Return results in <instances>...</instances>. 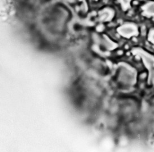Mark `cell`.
I'll list each match as a JSON object with an SVG mask.
<instances>
[{
    "mask_svg": "<svg viewBox=\"0 0 154 152\" xmlns=\"http://www.w3.org/2000/svg\"><path fill=\"white\" fill-rule=\"evenodd\" d=\"M118 33L124 37L130 38L137 34L138 30L133 24H124L118 29Z\"/></svg>",
    "mask_w": 154,
    "mask_h": 152,
    "instance_id": "obj_2",
    "label": "cell"
},
{
    "mask_svg": "<svg viewBox=\"0 0 154 152\" xmlns=\"http://www.w3.org/2000/svg\"><path fill=\"white\" fill-rule=\"evenodd\" d=\"M95 1H97V0H95Z\"/></svg>",
    "mask_w": 154,
    "mask_h": 152,
    "instance_id": "obj_9",
    "label": "cell"
},
{
    "mask_svg": "<svg viewBox=\"0 0 154 152\" xmlns=\"http://www.w3.org/2000/svg\"><path fill=\"white\" fill-rule=\"evenodd\" d=\"M149 40L154 44V30L151 31L149 33Z\"/></svg>",
    "mask_w": 154,
    "mask_h": 152,
    "instance_id": "obj_8",
    "label": "cell"
},
{
    "mask_svg": "<svg viewBox=\"0 0 154 152\" xmlns=\"http://www.w3.org/2000/svg\"><path fill=\"white\" fill-rule=\"evenodd\" d=\"M101 44L103 47L107 49H112L115 48V44L106 37L101 39Z\"/></svg>",
    "mask_w": 154,
    "mask_h": 152,
    "instance_id": "obj_6",
    "label": "cell"
},
{
    "mask_svg": "<svg viewBox=\"0 0 154 152\" xmlns=\"http://www.w3.org/2000/svg\"><path fill=\"white\" fill-rule=\"evenodd\" d=\"M98 18L101 22L109 21L113 18L115 11L110 8H104L99 12Z\"/></svg>",
    "mask_w": 154,
    "mask_h": 152,
    "instance_id": "obj_4",
    "label": "cell"
},
{
    "mask_svg": "<svg viewBox=\"0 0 154 152\" xmlns=\"http://www.w3.org/2000/svg\"><path fill=\"white\" fill-rule=\"evenodd\" d=\"M119 80L124 85L130 86L133 85L135 81L134 71L127 67H121L119 71Z\"/></svg>",
    "mask_w": 154,
    "mask_h": 152,
    "instance_id": "obj_1",
    "label": "cell"
},
{
    "mask_svg": "<svg viewBox=\"0 0 154 152\" xmlns=\"http://www.w3.org/2000/svg\"><path fill=\"white\" fill-rule=\"evenodd\" d=\"M137 53L140 56L146 65L149 69L152 74L154 73V57L143 51H137Z\"/></svg>",
    "mask_w": 154,
    "mask_h": 152,
    "instance_id": "obj_3",
    "label": "cell"
},
{
    "mask_svg": "<svg viewBox=\"0 0 154 152\" xmlns=\"http://www.w3.org/2000/svg\"><path fill=\"white\" fill-rule=\"evenodd\" d=\"M142 15L146 17H154V1L149 2L142 7Z\"/></svg>",
    "mask_w": 154,
    "mask_h": 152,
    "instance_id": "obj_5",
    "label": "cell"
},
{
    "mask_svg": "<svg viewBox=\"0 0 154 152\" xmlns=\"http://www.w3.org/2000/svg\"><path fill=\"white\" fill-rule=\"evenodd\" d=\"M131 1L132 0H118L124 10H127L130 8V4Z\"/></svg>",
    "mask_w": 154,
    "mask_h": 152,
    "instance_id": "obj_7",
    "label": "cell"
}]
</instances>
